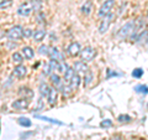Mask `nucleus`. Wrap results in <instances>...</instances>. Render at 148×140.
Wrapping results in <instances>:
<instances>
[{
	"label": "nucleus",
	"instance_id": "29",
	"mask_svg": "<svg viewBox=\"0 0 148 140\" xmlns=\"http://www.w3.org/2000/svg\"><path fill=\"white\" fill-rule=\"evenodd\" d=\"M111 125H112V122H111L110 119H105L100 123V127H103V128H109V127H111Z\"/></svg>",
	"mask_w": 148,
	"mask_h": 140
},
{
	"label": "nucleus",
	"instance_id": "11",
	"mask_svg": "<svg viewBox=\"0 0 148 140\" xmlns=\"http://www.w3.org/2000/svg\"><path fill=\"white\" fill-rule=\"evenodd\" d=\"M67 85L72 88V89L74 91V89H77L78 87H79V85H80V77H79V74H78L77 72L73 74V77L71 78V81H69Z\"/></svg>",
	"mask_w": 148,
	"mask_h": 140
},
{
	"label": "nucleus",
	"instance_id": "24",
	"mask_svg": "<svg viewBox=\"0 0 148 140\" xmlns=\"http://www.w3.org/2000/svg\"><path fill=\"white\" fill-rule=\"evenodd\" d=\"M12 5V0H1L0 1V9H8Z\"/></svg>",
	"mask_w": 148,
	"mask_h": 140
},
{
	"label": "nucleus",
	"instance_id": "23",
	"mask_svg": "<svg viewBox=\"0 0 148 140\" xmlns=\"http://www.w3.org/2000/svg\"><path fill=\"white\" fill-rule=\"evenodd\" d=\"M56 69H58V72H61V73H64L68 69V64L64 63V61H61L57 63V68Z\"/></svg>",
	"mask_w": 148,
	"mask_h": 140
},
{
	"label": "nucleus",
	"instance_id": "33",
	"mask_svg": "<svg viewBox=\"0 0 148 140\" xmlns=\"http://www.w3.org/2000/svg\"><path fill=\"white\" fill-rule=\"evenodd\" d=\"M110 140H123L121 137H115V138H112V139H110Z\"/></svg>",
	"mask_w": 148,
	"mask_h": 140
},
{
	"label": "nucleus",
	"instance_id": "19",
	"mask_svg": "<svg viewBox=\"0 0 148 140\" xmlns=\"http://www.w3.org/2000/svg\"><path fill=\"white\" fill-rule=\"evenodd\" d=\"M36 118H38L41 120H45V122H49V123H53V124H58V125H62L63 123L59 122V120H56L52 118H48V116H43V115H36Z\"/></svg>",
	"mask_w": 148,
	"mask_h": 140
},
{
	"label": "nucleus",
	"instance_id": "2",
	"mask_svg": "<svg viewBox=\"0 0 148 140\" xmlns=\"http://www.w3.org/2000/svg\"><path fill=\"white\" fill-rule=\"evenodd\" d=\"M135 25H136V22L133 21V20H131V21H128L127 24H125L121 29L119 30V32H117V35H116V39L117 40H126L127 37H130L132 35V32H133V30H135Z\"/></svg>",
	"mask_w": 148,
	"mask_h": 140
},
{
	"label": "nucleus",
	"instance_id": "6",
	"mask_svg": "<svg viewBox=\"0 0 148 140\" xmlns=\"http://www.w3.org/2000/svg\"><path fill=\"white\" fill-rule=\"evenodd\" d=\"M114 17H115V15L112 12H109L106 16H104V20L101 21V24L99 26V32L100 34H105V32L108 31L109 26H110V24H111V21H112Z\"/></svg>",
	"mask_w": 148,
	"mask_h": 140
},
{
	"label": "nucleus",
	"instance_id": "25",
	"mask_svg": "<svg viewBox=\"0 0 148 140\" xmlns=\"http://www.w3.org/2000/svg\"><path fill=\"white\" fill-rule=\"evenodd\" d=\"M132 76L135 77V78H141V77L143 76V69H142V68H136V69H133Z\"/></svg>",
	"mask_w": 148,
	"mask_h": 140
},
{
	"label": "nucleus",
	"instance_id": "5",
	"mask_svg": "<svg viewBox=\"0 0 148 140\" xmlns=\"http://www.w3.org/2000/svg\"><path fill=\"white\" fill-rule=\"evenodd\" d=\"M79 53H80V57L84 62H90L96 56V51L92 47H85L84 50H80Z\"/></svg>",
	"mask_w": 148,
	"mask_h": 140
},
{
	"label": "nucleus",
	"instance_id": "12",
	"mask_svg": "<svg viewBox=\"0 0 148 140\" xmlns=\"http://www.w3.org/2000/svg\"><path fill=\"white\" fill-rule=\"evenodd\" d=\"M57 89L56 88H49V92L47 94V98H48V103L49 105H54V103L57 102Z\"/></svg>",
	"mask_w": 148,
	"mask_h": 140
},
{
	"label": "nucleus",
	"instance_id": "21",
	"mask_svg": "<svg viewBox=\"0 0 148 140\" xmlns=\"http://www.w3.org/2000/svg\"><path fill=\"white\" fill-rule=\"evenodd\" d=\"M22 53H24V56L26 58H32L34 57V50H32L31 47H29V46H26V47L22 49Z\"/></svg>",
	"mask_w": 148,
	"mask_h": 140
},
{
	"label": "nucleus",
	"instance_id": "18",
	"mask_svg": "<svg viewBox=\"0 0 148 140\" xmlns=\"http://www.w3.org/2000/svg\"><path fill=\"white\" fill-rule=\"evenodd\" d=\"M48 92H49V87L46 85L45 82H42V83L40 85V93H41V97H47Z\"/></svg>",
	"mask_w": 148,
	"mask_h": 140
},
{
	"label": "nucleus",
	"instance_id": "1",
	"mask_svg": "<svg viewBox=\"0 0 148 140\" xmlns=\"http://www.w3.org/2000/svg\"><path fill=\"white\" fill-rule=\"evenodd\" d=\"M41 3H36V1H27L21 4L17 9V14L20 16H29L31 15V12L36 10V9H40Z\"/></svg>",
	"mask_w": 148,
	"mask_h": 140
},
{
	"label": "nucleus",
	"instance_id": "8",
	"mask_svg": "<svg viewBox=\"0 0 148 140\" xmlns=\"http://www.w3.org/2000/svg\"><path fill=\"white\" fill-rule=\"evenodd\" d=\"M74 71H75L77 73H86L88 71H89V67H88V64L84 62V61H78L74 63Z\"/></svg>",
	"mask_w": 148,
	"mask_h": 140
},
{
	"label": "nucleus",
	"instance_id": "15",
	"mask_svg": "<svg viewBox=\"0 0 148 140\" xmlns=\"http://www.w3.org/2000/svg\"><path fill=\"white\" fill-rule=\"evenodd\" d=\"M92 8H94V4H92L91 0H86L84 3V5L82 6V12L84 14V15H89L92 11Z\"/></svg>",
	"mask_w": 148,
	"mask_h": 140
},
{
	"label": "nucleus",
	"instance_id": "14",
	"mask_svg": "<svg viewBox=\"0 0 148 140\" xmlns=\"http://www.w3.org/2000/svg\"><path fill=\"white\" fill-rule=\"evenodd\" d=\"M49 81L52 82V85L54 86L56 89H58L59 86H61L62 82H63L62 79H61V77H59L58 74H54V73H51V74H49Z\"/></svg>",
	"mask_w": 148,
	"mask_h": 140
},
{
	"label": "nucleus",
	"instance_id": "17",
	"mask_svg": "<svg viewBox=\"0 0 148 140\" xmlns=\"http://www.w3.org/2000/svg\"><path fill=\"white\" fill-rule=\"evenodd\" d=\"M18 124L21 125V127H25V128H30L31 127V120L29 118H25V116H21V118H18Z\"/></svg>",
	"mask_w": 148,
	"mask_h": 140
},
{
	"label": "nucleus",
	"instance_id": "32",
	"mask_svg": "<svg viewBox=\"0 0 148 140\" xmlns=\"http://www.w3.org/2000/svg\"><path fill=\"white\" fill-rule=\"evenodd\" d=\"M32 30L31 29H26V30H24L22 31V36H25V37H30V36H32Z\"/></svg>",
	"mask_w": 148,
	"mask_h": 140
},
{
	"label": "nucleus",
	"instance_id": "10",
	"mask_svg": "<svg viewBox=\"0 0 148 140\" xmlns=\"http://www.w3.org/2000/svg\"><path fill=\"white\" fill-rule=\"evenodd\" d=\"M11 105H12V108L22 110V109H26L27 107H29V100H27L26 98H21V99H17V100H15V102H14V103H12Z\"/></svg>",
	"mask_w": 148,
	"mask_h": 140
},
{
	"label": "nucleus",
	"instance_id": "26",
	"mask_svg": "<svg viewBox=\"0 0 148 140\" xmlns=\"http://www.w3.org/2000/svg\"><path fill=\"white\" fill-rule=\"evenodd\" d=\"M48 51H49V49H48L47 45H42V46H40V49H38V52H40L41 55L48 56Z\"/></svg>",
	"mask_w": 148,
	"mask_h": 140
},
{
	"label": "nucleus",
	"instance_id": "3",
	"mask_svg": "<svg viewBox=\"0 0 148 140\" xmlns=\"http://www.w3.org/2000/svg\"><path fill=\"white\" fill-rule=\"evenodd\" d=\"M114 5H115V0H105L104 4L99 9V12H98L99 17H104L109 12H111V10L114 9Z\"/></svg>",
	"mask_w": 148,
	"mask_h": 140
},
{
	"label": "nucleus",
	"instance_id": "16",
	"mask_svg": "<svg viewBox=\"0 0 148 140\" xmlns=\"http://www.w3.org/2000/svg\"><path fill=\"white\" fill-rule=\"evenodd\" d=\"M46 35H47L46 30H37V31H35L34 34H32V37H34V40L36 41V42H40V41H42L45 39Z\"/></svg>",
	"mask_w": 148,
	"mask_h": 140
},
{
	"label": "nucleus",
	"instance_id": "28",
	"mask_svg": "<svg viewBox=\"0 0 148 140\" xmlns=\"http://www.w3.org/2000/svg\"><path fill=\"white\" fill-rule=\"evenodd\" d=\"M135 89H136V92H138V93H143V94H147V86L145 85V86H137L136 88H135Z\"/></svg>",
	"mask_w": 148,
	"mask_h": 140
},
{
	"label": "nucleus",
	"instance_id": "20",
	"mask_svg": "<svg viewBox=\"0 0 148 140\" xmlns=\"http://www.w3.org/2000/svg\"><path fill=\"white\" fill-rule=\"evenodd\" d=\"M74 73H75V71H74L73 68H69V67H68V69H67L66 72H64V82L68 83L69 81H71V78L73 77Z\"/></svg>",
	"mask_w": 148,
	"mask_h": 140
},
{
	"label": "nucleus",
	"instance_id": "30",
	"mask_svg": "<svg viewBox=\"0 0 148 140\" xmlns=\"http://www.w3.org/2000/svg\"><path fill=\"white\" fill-rule=\"evenodd\" d=\"M119 120H120V122H125V123H126V122H130V120H131V116H130V115H126V114H121V115H120L119 116Z\"/></svg>",
	"mask_w": 148,
	"mask_h": 140
},
{
	"label": "nucleus",
	"instance_id": "34",
	"mask_svg": "<svg viewBox=\"0 0 148 140\" xmlns=\"http://www.w3.org/2000/svg\"><path fill=\"white\" fill-rule=\"evenodd\" d=\"M29 1H36V3H41V4H42L45 0H29Z\"/></svg>",
	"mask_w": 148,
	"mask_h": 140
},
{
	"label": "nucleus",
	"instance_id": "31",
	"mask_svg": "<svg viewBox=\"0 0 148 140\" xmlns=\"http://www.w3.org/2000/svg\"><path fill=\"white\" fill-rule=\"evenodd\" d=\"M86 73H88V74H86V76L84 77V79H85V85H89V83L91 82V78H92V74H91V73H90L89 71H88Z\"/></svg>",
	"mask_w": 148,
	"mask_h": 140
},
{
	"label": "nucleus",
	"instance_id": "4",
	"mask_svg": "<svg viewBox=\"0 0 148 140\" xmlns=\"http://www.w3.org/2000/svg\"><path fill=\"white\" fill-rule=\"evenodd\" d=\"M22 31H24V29H22L20 25H16V26L11 27V29L9 30V32H8V39L10 40V41H17V40H20L21 37H22Z\"/></svg>",
	"mask_w": 148,
	"mask_h": 140
},
{
	"label": "nucleus",
	"instance_id": "22",
	"mask_svg": "<svg viewBox=\"0 0 148 140\" xmlns=\"http://www.w3.org/2000/svg\"><path fill=\"white\" fill-rule=\"evenodd\" d=\"M12 61L17 63V64H21L22 61H24V57H22V55L21 53H18V52H15L12 55Z\"/></svg>",
	"mask_w": 148,
	"mask_h": 140
},
{
	"label": "nucleus",
	"instance_id": "27",
	"mask_svg": "<svg viewBox=\"0 0 148 140\" xmlns=\"http://www.w3.org/2000/svg\"><path fill=\"white\" fill-rule=\"evenodd\" d=\"M20 94H24L25 98L27 99V97H31L32 96V92L29 89V88H20Z\"/></svg>",
	"mask_w": 148,
	"mask_h": 140
},
{
	"label": "nucleus",
	"instance_id": "13",
	"mask_svg": "<svg viewBox=\"0 0 148 140\" xmlns=\"http://www.w3.org/2000/svg\"><path fill=\"white\" fill-rule=\"evenodd\" d=\"M14 74H15L16 77H18V78L25 77L27 74V68L25 66H22V64H18V66L15 67V69H14Z\"/></svg>",
	"mask_w": 148,
	"mask_h": 140
},
{
	"label": "nucleus",
	"instance_id": "7",
	"mask_svg": "<svg viewBox=\"0 0 148 140\" xmlns=\"http://www.w3.org/2000/svg\"><path fill=\"white\" fill-rule=\"evenodd\" d=\"M48 56L51 57V60H56L57 62L63 61V53H62L58 49H56V47L49 49V51H48Z\"/></svg>",
	"mask_w": 148,
	"mask_h": 140
},
{
	"label": "nucleus",
	"instance_id": "9",
	"mask_svg": "<svg viewBox=\"0 0 148 140\" xmlns=\"http://www.w3.org/2000/svg\"><path fill=\"white\" fill-rule=\"evenodd\" d=\"M80 50H82V47H80L79 42H72L71 45L68 46L67 52H68V55H71V56H77V55H79Z\"/></svg>",
	"mask_w": 148,
	"mask_h": 140
}]
</instances>
